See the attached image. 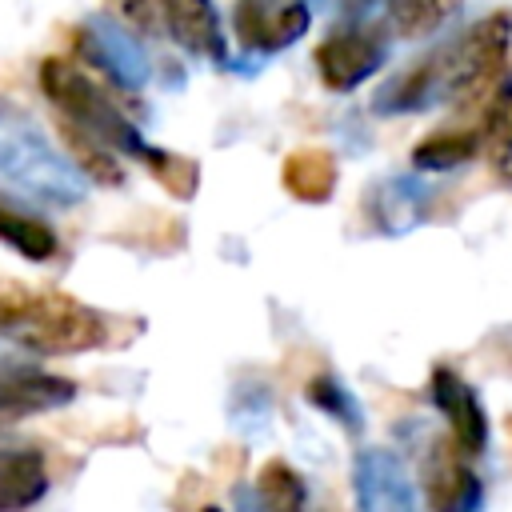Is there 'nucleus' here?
I'll return each mask as SVG.
<instances>
[{"mask_svg": "<svg viewBox=\"0 0 512 512\" xmlns=\"http://www.w3.org/2000/svg\"><path fill=\"white\" fill-rule=\"evenodd\" d=\"M0 184L56 208H72L88 196L84 168H76L12 100H0Z\"/></svg>", "mask_w": 512, "mask_h": 512, "instance_id": "obj_4", "label": "nucleus"}, {"mask_svg": "<svg viewBox=\"0 0 512 512\" xmlns=\"http://www.w3.org/2000/svg\"><path fill=\"white\" fill-rule=\"evenodd\" d=\"M256 500L260 512H304L308 488L288 460H268L256 476Z\"/></svg>", "mask_w": 512, "mask_h": 512, "instance_id": "obj_19", "label": "nucleus"}, {"mask_svg": "<svg viewBox=\"0 0 512 512\" xmlns=\"http://www.w3.org/2000/svg\"><path fill=\"white\" fill-rule=\"evenodd\" d=\"M116 16H124L132 28H144L152 32L156 28V16H152V0H108Z\"/></svg>", "mask_w": 512, "mask_h": 512, "instance_id": "obj_21", "label": "nucleus"}, {"mask_svg": "<svg viewBox=\"0 0 512 512\" xmlns=\"http://www.w3.org/2000/svg\"><path fill=\"white\" fill-rule=\"evenodd\" d=\"M388 44L392 36L368 24H336L320 48H316V72L324 80V88L332 92H352L360 88L368 76H376L388 60Z\"/></svg>", "mask_w": 512, "mask_h": 512, "instance_id": "obj_5", "label": "nucleus"}, {"mask_svg": "<svg viewBox=\"0 0 512 512\" xmlns=\"http://www.w3.org/2000/svg\"><path fill=\"white\" fill-rule=\"evenodd\" d=\"M76 48L84 60H92L120 88H144L152 76V64H148L140 36L128 32L116 16H88L76 28Z\"/></svg>", "mask_w": 512, "mask_h": 512, "instance_id": "obj_7", "label": "nucleus"}, {"mask_svg": "<svg viewBox=\"0 0 512 512\" xmlns=\"http://www.w3.org/2000/svg\"><path fill=\"white\" fill-rule=\"evenodd\" d=\"M312 24L308 0H240L232 12V28L244 52L272 56L292 48Z\"/></svg>", "mask_w": 512, "mask_h": 512, "instance_id": "obj_8", "label": "nucleus"}, {"mask_svg": "<svg viewBox=\"0 0 512 512\" xmlns=\"http://www.w3.org/2000/svg\"><path fill=\"white\" fill-rule=\"evenodd\" d=\"M428 396H432V408L444 416L448 424V436L468 452V456H484L488 452V412L476 396V388L448 364H436L432 376H428Z\"/></svg>", "mask_w": 512, "mask_h": 512, "instance_id": "obj_9", "label": "nucleus"}, {"mask_svg": "<svg viewBox=\"0 0 512 512\" xmlns=\"http://www.w3.org/2000/svg\"><path fill=\"white\" fill-rule=\"evenodd\" d=\"M48 496L44 456L32 448H0V512H24Z\"/></svg>", "mask_w": 512, "mask_h": 512, "instance_id": "obj_15", "label": "nucleus"}, {"mask_svg": "<svg viewBox=\"0 0 512 512\" xmlns=\"http://www.w3.org/2000/svg\"><path fill=\"white\" fill-rule=\"evenodd\" d=\"M72 396L76 384L48 368H0V416H32V412L64 408Z\"/></svg>", "mask_w": 512, "mask_h": 512, "instance_id": "obj_14", "label": "nucleus"}, {"mask_svg": "<svg viewBox=\"0 0 512 512\" xmlns=\"http://www.w3.org/2000/svg\"><path fill=\"white\" fill-rule=\"evenodd\" d=\"M492 172H496L500 184L512 188V108H508L500 132L492 136Z\"/></svg>", "mask_w": 512, "mask_h": 512, "instance_id": "obj_20", "label": "nucleus"}, {"mask_svg": "<svg viewBox=\"0 0 512 512\" xmlns=\"http://www.w3.org/2000/svg\"><path fill=\"white\" fill-rule=\"evenodd\" d=\"M284 188L304 204H324L336 192V156L328 148H296L284 160Z\"/></svg>", "mask_w": 512, "mask_h": 512, "instance_id": "obj_17", "label": "nucleus"}, {"mask_svg": "<svg viewBox=\"0 0 512 512\" xmlns=\"http://www.w3.org/2000/svg\"><path fill=\"white\" fill-rule=\"evenodd\" d=\"M460 0H340V24H368L388 36H424L444 24Z\"/></svg>", "mask_w": 512, "mask_h": 512, "instance_id": "obj_12", "label": "nucleus"}, {"mask_svg": "<svg viewBox=\"0 0 512 512\" xmlns=\"http://www.w3.org/2000/svg\"><path fill=\"white\" fill-rule=\"evenodd\" d=\"M304 396H308V404H312L316 412H324L328 420H336L348 436H360V432H364V408H360V400L348 392V384H344L336 372H316V376L308 380Z\"/></svg>", "mask_w": 512, "mask_h": 512, "instance_id": "obj_18", "label": "nucleus"}, {"mask_svg": "<svg viewBox=\"0 0 512 512\" xmlns=\"http://www.w3.org/2000/svg\"><path fill=\"white\" fill-rule=\"evenodd\" d=\"M0 336L40 356H72L100 348L112 336V320L64 292L0 284Z\"/></svg>", "mask_w": 512, "mask_h": 512, "instance_id": "obj_2", "label": "nucleus"}, {"mask_svg": "<svg viewBox=\"0 0 512 512\" xmlns=\"http://www.w3.org/2000/svg\"><path fill=\"white\" fill-rule=\"evenodd\" d=\"M356 512H416V488L408 468L388 448H364L352 464Z\"/></svg>", "mask_w": 512, "mask_h": 512, "instance_id": "obj_10", "label": "nucleus"}, {"mask_svg": "<svg viewBox=\"0 0 512 512\" xmlns=\"http://www.w3.org/2000/svg\"><path fill=\"white\" fill-rule=\"evenodd\" d=\"M448 432L436 436L420 460V492L432 512H480L484 508V480Z\"/></svg>", "mask_w": 512, "mask_h": 512, "instance_id": "obj_6", "label": "nucleus"}, {"mask_svg": "<svg viewBox=\"0 0 512 512\" xmlns=\"http://www.w3.org/2000/svg\"><path fill=\"white\" fill-rule=\"evenodd\" d=\"M40 92L68 120V132H76V136H84V140H92V144H100L108 152H124V156L148 164V172L164 156V148L148 144L140 136V128L124 116V108L88 72H80L72 60L48 56L40 64Z\"/></svg>", "mask_w": 512, "mask_h": 512, "instance_id": "obj_3", "label": "nucleus"}, {"mask_svg": "<svg viewBox=\"0 0 512 512\" xmlns=\"http://www.w3.org/2000/svg\"><path fill=\"white\" fill-rule=\"evenodd\" d=\"M508 52H512V20L508 12H492L468 24L464 32L448 36L444 44L428 48L392 80H384L372 96V108L380 116H400V112L412 116V112L460 104L508 72Z\"/></svg>", "mask_w": 512, "mask_h": 512, "instance_id": "obj_1", "label": "nucleus"}, {"mask_svg": "<svg viewBox=\"0 0 512 512\" xmlns=\"http://www.w3.org/2000/svg\"><path fill=\"white\" fill-rule=\"evenodd\" d=\"M436 188L420 176H384L364 192V216L380 236L412 232L432 216Z\"/></svg>", "mask_w": 512, "mask_h": 512, "instance_id": "obj_11", "label": "nucleus"}, {"mask_svg": "<svg viewBox=\"0 0 512 512\" xmlns=\"http://www.w3.org/2000/svg\"><path fill=\"white\" fill-rule=\"evenodd\" d=\"M0 244L12 248L16 256L32 260V264H44L60 252V240H56V228L48 220H40L36 212L12 204L8 196H0Z\"/></svg>", "mask_w": 512, "mask_h": 512, "instance_id": "obj_16", "label": "nucleus"}, {"mask_svg": "<svg viewBox=\"0 0 512 512\" xmlns=\"http://www.w3.org/2000/svg\"><path fill=\"white\" fill-rule=\"evenodd\" d=\"M204 512H220V508H204Z\"/></svg>", "mask_w": 512, "mask_h": 512, "instance_id": "obj_22", "label": "nucleus"}, {"mask_svg": "<svg viewBox=\"0 0 512 512\" xmlns=\"http://www.w3.org/2000/svg\"><path fill=\"white\" fill-rule=\"evenodd\" d=\"M164 28L172 32V40L200 60H216L228 64V44H224V24L216 16L212 0H156Z\"/></svg>", "mask_w": 512, "mask_h": 512, "instance_id": "obj_13", "label": "nucleus"}]
</instances>
